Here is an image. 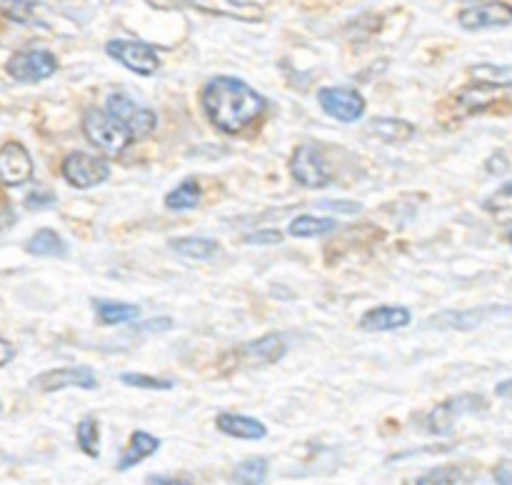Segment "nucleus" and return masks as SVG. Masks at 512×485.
Masks as SVG:
<instances>
[{
    "label": "nucleus",
    "mask_w": 512,
    "mask_h": 485,
    "mask_svg": "<svg viewBox=\"0 0 512 485\" xmlns=\"http://www.w3.org/2000/svg\"><path fill=\"white\" fill-rule=\"evenodd\" d=\"M0 345H3V360H0V365H3V368H5V365H8L10 363V360H13V355H15V348H13V345H10L8 343V340H0Z\"/></svg>",
    "instance_id": "58836bf2"
},
{
    "label": "nucleus",
    "mask_w": 512,
    "mask_h": 485,
    "mask_svg": "<svg viewBox=\"0 0 512 485\" xmlns=\"http://www.w3.org/2000/svg\"><path fill=\"white\" fill-rule=\"evenodd\" d=\"M170 248L190 260H210L220 253L218 240L198 238V235H190V238H173L170 240Z\"/></svg>",
    "instance_id": "6ab92c4d"
},
{
    "label": "nucleus",
    "mask_w": 512,
    "mask_h": 485,
    "mask_svg": "<svg viewBox=\"0 0 512 485\" xmlns=\"http://www.w3.org/2000/svg\"><path fill=\"white\" fill-rule=\"evenodd\" d=\"M495 483L500 485H512V468L508 463L500 465L498 470H495Z\"/></svg>",
    "instance_id": "e433bc0d"
},
{
    "label": "nucleus",
    "mask_w": 512,
    "mask_h": 485,
    "mask_svg": "<svg viewBox=\"0 0 512 485\" xmlns=\"http://www.w3.org/2000/svg\"><path fill=\"white\" fill-rule=\"evenodd\" d=\"M10 223H13V213H10V205H5V223H3V230H8Z\"/></svg>",
    "instance_id": "a19ab883"
},
{
    "label": "nucleus",
    "mask_w": 512,
    "mask_h": 485,
    "mask_svg": "<svg viewBox=\"0 0 512 485\" xmlns=\"http://www.w3.org/2000/svg\"><path fill=\"white\" fill-rule=\"evenodd\" d=\"M485 313L488 310H470V313H443V315H435L430 320V328H455V330H468L473 325L483 323Z\"/></svg>",
    "instance_id": "a878e982"
},
{
    "label": "nucleus",
    "mask_w": 512,
    "mask_h": 485,
    "mask_svg": "<svg viewBox=\"0 0 512 485\" xmlns=\"http://www.w3.org/2000/svg\"><path fill=\"white\" fill-rule=\"evenodd\" d=\"M410 320H413V313L408 308H400V305H380V308L368 310L360 318V328L365 333H385V330L408 328Z\"/></svg>",
    "instance_id": "4468645a"
},
{
    "label": "nucleus",
    "mask_w": 512,
    "mask_h": 485,
    "mask_svg": "<svg viewBox=\"0 0 512 485\" xmlns=\"http://www.w3.org/2000/svg\"><path fill=\"white\" fill-rule=\"evenodd\" d=\"M105 108H108L110 113L118 115V118L123 120L130 130H133L135 138H145V135L153 133L155 125H158V118H155L153 110L140 108V105H135L133 100L125 98L123 93L108 95V100H105Z\"/></svg>",
    "instance_id": "9b49d317"
},
{
    "label": "nucleus",
    "mask_w": 512,
    "mask_h": 485,
    "mask_svg": "<svg viewBox=\"0 0 512 485\" xmlns=\"http://www.w3.org/2000/svg\"><path fill=\"white\" fill-rule=\"evenodd\" d=\"M215 428L223 435L240 440H263L268 435V425L260 423V420L250 418V415H238V413H220L215 418Z\"/></svg>",
    "instance_id": "dca6fc26"
},
{
    "label": "nucleus",
    "mask_w": 512,
    "mask_h": 485,
    "mask_svg": "<svg viewBox=\"0 0 512 485\" xmlns=\"http://www.w3.org/2000/svg\"><path fill=\"white\" fill-rule=\"evenodd\" d=\"M288 350V343L280 333H270L263 335L260 340H253V343L243 345L240 348V360L250 365H270L275 360H280Z\"/></svg>",
    "instance_id": "2eb2a0df"
},
{
    "label": "nucleus",
    "mask_w": 512,
    "mask_h": 485,
    "mask_svg": "<svg viewBox=\"0 0 512 485\" xmlns=\"http://www.w3.org/2000/svg\"><path fill=\"white\" fill-rule=\"evenodd\" d=\"M125 385L130 388H143V390H170L175 388V380L168 378H158V375H148V373H123L120 375Z\"/></svg>",
    "instance_id": "7c9ffc66"
},
{
    "label": "nucleus",
    "mask_w": 512,
    "mask_h": 485,
    "mask_svg": "<svg viewBox=\"0 0 512 485\" xmlns=\"http://www.w3.org/2000/svg\"><path fill=\"white\" fill-rule=\"evenodd\" d=\"M485 408H488V403H485L483 395H455V398H448L445 403H440L438 408L428 415V430L433 435H445L455 428V423H458L463 415L480 413V410Z\"/></svg>",
    "instance_id": "20e7f679"
},
{
    "label": "nucleus",
    "mask_w": 512,
    "mask_h": 485,
    "mask_svg": "<svg viewBox=\"0 0 512 485\" xmlns=\"http://www.w3.org/2000/svg\"><path fill=\"white\" fill-rule=\"evenodd\" d=\"M58 70V58L50 50H18L10 55L5 63V73L15 80V83H40V80L50 78Z\"/></svg>",
    "instance_id": "7ed1b4c3"
},
{
    "label": "nucleus",
    "mask_w": 512,
    "mask_h": 485,
    "mask_svg": "<svg viewBox=\"0 0 512 485\" xmlns=\"http://www.w3.org/2000/svg\"><path fill=\"white\" fill-rule=\"evenodd\" d=\"M320 208H328V210H345V213H358L360 203H340V200H323Z\"/></svg>",
    "instance_id": "f704fd0d"
},
{
    "label": "nucleus",
    "mask_w": 512,
    "mask_h": 485,
    "mask_svg": "<svg viewBox=\"0 0 512 485\" xmlns=\"http://www.w3.org/2000/svg\"><path fill=\"white\" fill-rule=\"evenodd\" d=\"M510 245H512V233H510Z\"/></svg>",
    "instance_id": "79ce46f5"
},
{
    "label": "nucleus",
    "mask_w": 512,
    "mask_h": 485,
    "mask_svg": "<svg viewBox=\"0 0 512 485\" xmlns=\"http://www.w3.org/2000/svg\"><path fill=\"white\" fill-rule=\"evenodd\" d=\"M93 310L98 313V320L105 325H123L133 323L140 315V305L133 303H115V300H93Z\"/></svg>",
    "instance_id": "a211bd4d"
},
{
    "label": "nucleus",
    "mask_w": 512,
    "mask_h": 485,
    "mask_svg": "<svg viewBox=\"0 0 512 485\" xmlns=\"http://www.w3.org/2000/svg\"><path fill=\"white\" fill-rule=\"evenodd\" d=\"M25 208L28 210H38V208H50L55 205V195L50 190H33V193L25 195Z\"/></svg>",
    "instance_id": "2f4dec72"
},
{
    "label": "nucleus",
    "mask_w": 512,
    "mask_h": 485,
    "mask_svg": "<svg viewBox=\"0 0 512 485\" xmlns=\"http://www.w3.org/2000/svg\"><path fill=\"white\" fill-rule=\"evenodd\" d=\"M33 385L40 393H58L63 388L93 390L98 385V378H95L93 368H88V365H75V368L48 370L40 378H35Z\"/></svg>",
    "instance_id": "f8f14e48"
},
{
    "label": "nucleus",
    "mask_w": 512,
    "mask_h": 485,
    "mask_svg": "<svg viewBox=\"0 0 512 485\" xmlns=\"http://www.w3.org/2000/svg\"><path fill=\"white\" fill-rule=\"evenodd\" d=\"M470 78L485 88H510L512 85V65H493V63H480L470 65Z\"/></svg>",
    "instance_id": "412c9836"
},
{
    "label": "nucleus",
    "mask_w": 512,
    "mask_h": 485,
    "mask_svg": "<svg viewBox=\"0 0 512 485\" xmlns=\"http://www.w3.org/2000/svg\"><path fill=\"white\" fill-rule=\"evenodd\" d=\"M368 130L373 135H378L385 143H405V140L413 138L415 128L408 123V120L400 118H375L370 120Z\"/></svg>",
    "instance_id": "aec40b11"
},
{
    "label": "nucleus",
    "mask_w": 512,
    "mask_h": 485,
    "mask_svg": "<svg viewBox=\"0 0 512 485\" xmlns=\"http://www.w3.org/2000/svg\"><path fill=\"white\" fill-rule=\"evenodd\" d=\"M265 475H268V460L250 458L235 468L233 480L235 483H243V485H258V483H263Z\"/></svg>",
    "instance_id": "cd10ccee"
},
{
    "label": "nucleus",
    "mask_w": 512,
    "mask_h": 485,
    "mask_svg": "<svg viewBox=\"0 0 512 485\" xmlns=\"http://www.w3.org/2000/svg\"><path fill=\"white\" fill-rule=\"evenodd\" d=\"M283 240V233L280 230H258V233L245 235V243L250 245H275Z\"/></svg>",
    "instance_id": "473e14b6"
},
{
    "label": "nucleus",
    "mask_w": 512,
    "mask_h": 485,
    "mask_svg": "<svg viewBox=\"0 0 512 485\" xmlns=\"http://www.w3.org/2000/svg\"><path fill=\"white\" fill-rule=\"evenodd\" d=\"M25 250H28L30 255H45V258H60V255H65V250H68V245H65V240L60 238L55 230L50 228H43L38 230V233L33 235V238L25 243Z\"/></svg>",
    "instance_id": "5701e85b"
},
{
    "label": "nucleus",
    "mask_w": 512,
    "mask_h": 485,
    "mask_svg": "<svg viewBox=\"0 0 512 485\" xmlns=\"http://www.w3.org/2000/svg\"><path fill=\"white\" fill-rule=\"evenodd\" d=\"M338 228L333 218H315V215H298L293 223L288 225V233L295 238H318V235H328L330 230Z\"/></svg>",
    "instance_id": "393cba45"
},
{
    "label": "nucleus",
    "mask_w": 512,
    "mask_h": 485,
    "mask_svg": "<svg viewBox=\"0 0 512 485\" xmlns=\"http://www.w3.org/2000/svg\"><path fill=\"white\" fill-rule=\"evenodd\" d=\"M43 10L45 8L38 0H3L5 18L20 25H43V20H40Z\"/></svg>",
    "instance_id": "b1692460"
},
{
    "label": "nucleus",
    "mask_w": 512,
    "mask_h": 485,
    "mask_svg": "<svg viewBox=\"0 0 512 485\" xmlns=\"http://www.w3.org/2000/svg\"><path fill=\"white\" fill-rule=\"evenodd\" d=\"M200 103H203L210 123L228 135L243 133L265 110L263 95L250 88L248 83H243V80L230 78V75H220V78L210 80L203 88Z\"/></svg>",
    "instance_id": "f257e3e1"
},
{
    "label": "nucleus",
    "mask_w": 512,
    "mask_h": 485,
    "mask_svg": "<svg viewBox=\"0 0 512 485\" xmlns=\"http://www.w3.org/2000/svg\"><path fill=\"white\" fill-rule=\"evenodd\" d=\"M418 485H448V483H465V470L460 465H445V468L430 470L428 475L415 480Z\"/></svg>",
    "instance_id": "c756f323"
},
{
    "label": "nucleus",
    "mask_w": 512,
    "mask_h": 485,
    "mask_svg": "<svg viewBox=\"0 0 512 485\" xmlns=\"http://www.w3.org/2000/svg\"><path fill=\"white\" fill-rule=\"evenodd\" d=\"M495 393H498L500 398L512 400V378H510V380H503V383H498V388H495Z\"/></svg>",
    "instance_id": "ea45409f"
},
{
    "label": "nucleus",
    "mask_w": 512,
    "mask_h": 485,
    "mask_svg": "<svg viewBox=\"0 0 512 485\" xmlns=\"http://www.w3.org/2000/svg\"><path fill=\"white\" fill-rule=\"evenodd\" d=\"M510 165H508V160H505V155L503 153H495L493 158L488 160V173H498V170H508Z\"/></svg>",
    "instance_id": "c9c22d12"
},
{
    "label": "nucleus",
    "mask_w": 512,
    "mask_h": 485,
    "mask_svg": "<svg viewBox=\"0 0 512 485\" xmlns=\"http://www.w3.org/2000/svg\"><path fill=\"white\" fill-rule=\"evenodd\" d=\"M170 5L180 8H195L208 15H223V18L245 20V23H258L265 18V10L250 0H168Z\"/></svg>",
    "instance_id": "6e6552de"
},
{
    "label": "nucleus",
    "mask_w": 512,
    "mask_h": 485,
    "mask_svg": "<svg viewBox=\"0 0 512 485\" xmlns=\"http://www.w3.org/2000/svg\"><path fill=\"white\" fill-rule=\"evenodd\" d=\"M173 328V320L170 318H153V320H148V323L145 325H140V333H160V330H170Z\"/></svg>",
    "instance_id": "72a5a7b5"
},
{
    "label": "nucleus",
    "mask_w": 512,
    "mask_h": 485,
    "mask_svg": "<svg viewBox=\"0 0 512 485\" xmlns=\"http://www.w3.org/2000/svg\"><path fill=\"white\" fill-rule=\"evenodd\" d=\"M108 175H110V165L105 163L103 158H98V155L70 153L68 158L63 160V178L78 190L95 188V185L105 183Z\"/></svg>",
    "instance_id": "423d86ee"
},
{
    "label": "nucleus",
    "mask_w": 512,
    "mask_h": 485,
    "mask_svg": "<svg viewBox=\"0 0 512 485\" xmlns=\"http://www.w3.org/2000/svg\"><path fill=\"white\" fill-rule=\"evenodd\" d=\"M78 445L88 458L100 455V425L95 418H83L78 425Z\"/></svg>",
    "instance_id": "bb28decb"
},
{
    "label": "nucleus",
    "mask_w": 512,
    "mask_h": 485,
    "mask_svg": "<svg viewBox=\"0 0 512 485\" xmlns=\"http://www.w3.org/2000/svg\"><path fill=\"white\" fill-rule=\"evenodd\" d=\"M113 60H120L128 70L138 75H155L160 70V58L153 45L140 43V40H110L105 45Z\"/></svg>",
    "instance_id": "0eeeda50"
},
{
    "label": "nucleus",
    "mask_w": 512,
    "mask_h": 485,
    "mask_svg": "<svg viewBox=\"0 0 512 485\" xmlns=\"http://www.w3.org/2000/svg\"><path fill=\"white\" fill-rule=\"evenodd\" d=\"M148 483H153V485H185L188 483V480H180V478H163V475H150L148 478Z\"/></svg>",
    "instance_id": "4c0bfd02"
},
{
    "label": "nucleus",
    "mask_w": 512,
    "mask_h": 485,
    "mask_svg": "<svg viewBox=\"0 0 512 485\" xmlns=\"http://www.w3.org/2000/svg\"><path fill=\"white\" fill-rule=\"evenodd\" d=\"M200 200H203V190H200L198 180L188 178L178 185V188L170 190L165 195V208L168 210H193L198 208Z\"/></svg>",
    "instance_id": "4be33fe9"
},
{
    "label": "nucleus",
    "mask_w": 512,
    "mask_h": 485,
    "mask_svg": "<svg viewBox=\"0 0 512 485\" xmlns=\"http://www.w3.org/2000/svg\"><path fill=\"white\" fill-rule=\"evenodd\" d=\"M290 175L303 188L320 190L330 185V170L325 168V158L315 145H300L290 158Z\"/></svg>",
    "instance_id": "39448f33"
},
{
    "label": "nucleus",
    "mask_w": 512,
    "mask_h": 485,
    "mask_svg": "<svg viewBox=\"0 0 512 485\" xmlns=\"http://www.w3.org/2000/svg\"><path fill=\"white\" fill-rule=\"evenodd\" d=\"M458 23L463 30L505 28L512 23V5L503 0H485V3L470 5V8L460 10Z\"/></svg>",
    "instance_id": "9d476101"
},
{
    "label": "nucleus",
    "mask_w": 512,
    "mask_h": 485,
    "mask_svg": "<svg viewBox=\"0 0 512 485\" xmlns=\"http://www.w3.org/2000/svg\"><path fill=\"white\" fill-rule=\"evenodd\" d=\"M158 448H160V440L155 438V435L145 433V430H135V433L130 435L128 448H125L123 455H120L118 470L135 468V465L143 463L145 458H150V455H153Z\"/></svg>",
    "instance_id": "f3484780"
},
{
    "label": "nucleus",
    "mask_w": 512,
    "mask_h": 485,
    "mask_svg": "<svg viewBox=\"0 0 512 485\" xmlns=\"http://www.w3.org/2000/svg\"><path fill=\"white\" fill-rule=\"evenodd\" d=\"M0 175H3V183L8 188L15 185H25L33 178V158L28 155V150L20 143L10 140L0 150Z\"/></svg>",
    "instance_id": "ddd939ff"
},
{
    "label": "nucleus",
    "mask_w": 512,
    "mask_h": 485,
    "mask_svg": "<svg viewBox=\"0 0 512 485\" xmlns=\"http://www.w3.org/2000/svg\"><path fill=\"white\" fill-rule=\"evenodd\" d=\"M483 208L493 213L498 220H503V223L512 220V183H505L498 193L490 195L483 203Z\"/></svg>",
    "instance_id": "c85d7f7f"
},
{
    "label": "nucleus",
    "mask_w": 512,
    "mask_h": 485,
    "mask_svg": "<svg viewBox=\"0 0 512 485\" xmlns=\"http://www.w3.org/2000/svg\"><path fill=\"white\" fill-rule=\"evenodd\" d=\"M83 133L90 140V145L103 150L105 155H123L135 140L133 130L108 108L88 110L83 118Z\"/></svg>",
    "instance_id": "f03ea898"
},
{
    "label": "nucleus",
    "mask_w": 512,
    "mask_h": 485,
    "mask_svg": "<svg viewBox=\"0 0 512 485\" xmlns=\"http://www.w3.org/2000/svg\"><path fill=\"white\" fill-rule=\"evenodd\" d=\"M318 103L330 118L355 123L365 113V98L353 88H320Z\"/></svg>",
    "instance_id": "1a4fd4ad"
}]
</instances>
